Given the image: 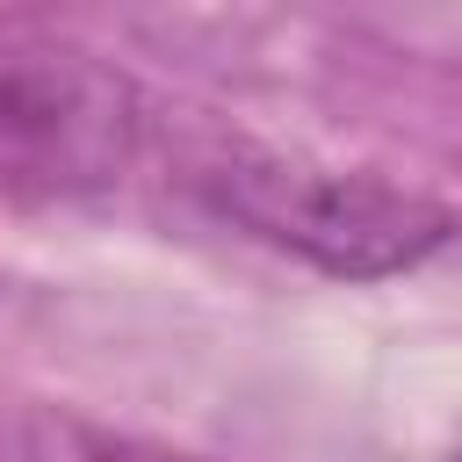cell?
<instances>
[{"instance_id": "7a4b0ae2", "label": "cell", "mask_w": 462, "mask_h": 462, "mask_svg": "<svg viewBox=\"0 0 462 462\" xmlns=\"http://www.w3.org/2000/svg\"><path fill=\"white\" fill-rule=\"evenodd\" d=\"M144 94L101 51L36 22H0V195L65 202L130 173Z\"/></svg>"}, {"instance_id": "6da1fadb", "label": "cell", "mask_w": 462, "mask_h": 462, "mask_svg": "<svg viewBox=\"0 0 462 462\" xmlns=\"http://www.w3.org/2000/svg\"><path fill=\"white\" fill-rule=\"evenodd\" d=\"M202 195L253 238L339 282L404 274L462 231V217L433 202L426 188H404L361 166H318V159L267 152V144H231L224 159H209Z\"/></svg>"}, {"instance_id": "277c9868", "label": "cell", "mask_w": 462, "mask_h": 462, "mask_svg": "<svg viewBox=\"0 0 462 462\" xmlns=\"http://www.w3.org/2000/svg\"><path fill=\"white\" fill-rule=\"evenodd\" d=\"M455 462H462V448H455Z\"/></svg>"}, {"instance_id": "3957f363", "label": "cell", "mask_w": 462, "mask_h": 462, "mask_svg": "<svg viewBox=\"0 0 462 462\" xmlns=\"http://www.w3.org/2000/svg\"><path fill=\"white\" fill-rule=\"evenodd\" d=\"M0 462H202V455L137 440V433L101 426V419H87L72 404L0 390Z\"/></svg>"}]
</instances>
